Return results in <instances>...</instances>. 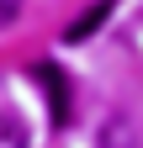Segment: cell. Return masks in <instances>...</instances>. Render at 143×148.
<instances>
[{
	"label": "cell",
	"instance_id": "6da1fadb",
	"mask_svg": "<svg viewBox=\"0 0 143 148\" xmlns=\"http://www.w3.org/2000/svg\"><path fill=\"white\" fill-rule=\"evenodd\" d=\"M32 79L43 85V95H48V116H53V127H64L69 122V79H64V69L58 64H32Z\"/></svg>",
	"mask_w": 143,
	"mask_h": 148
},
{
	"label": "cell",
	"instance_id": "7a4b0ae2",
	"mask_svg": "<svg viewBox=\"0 0 143 148\" xmlns=\"http://www.w3.org/2000/svg\"><path fill=\"white\" fill-rule=\"evenodd\" d=\"M111 5H117V0H90V11L69 21V32H64V42H85V37H96V32H101V21L111 16Z\"/></svg>",
	"mask_w": 143,
	"mask_h": 148
},
{
	"label": "cell",
	"instance_id": "3957f363",
	"mask_svg": "<svg viewBox=\"0 0 143 148\" xmlns=\"http://www.w3.org/2000/svg\"><path fill=\"white\" fill-rule=\"evenodd\" d=\"M96 148H143L138 143V127L127 122V116H111L101 127V138H96Z\"/></svg>",
	"mask_w": 143,
	"mask_h": 148
},
{
	"label": "cell",
	"instance_id": "277c9868",
	"mask_svg": "<svg viewBox=\"0 0 143 148\" xmlns=\"http://www.w3.org/2000/svg\"><path fill=\"white\" fill-rule=\"evenodd\" d=\"M0 148H27V127L16 116H0Z\"/></svg>",
	"mask_w": 143,
	"mask_h": 148
},
{
	"label": "cell",
	"instance_id": "5b68a950",
	"mask_svg": "<svg viewBox=\"0 0 143 148\" xmlns=\"http://www.w3.org/2000/svg\"><path fill=\"white\" fill-rule=\"evenodd\" d=\"M16 16H21V0H0V27H11Z\"/></svg>",
	"mask_w": 143,
	"mask_h": 148
}]
</instances>
